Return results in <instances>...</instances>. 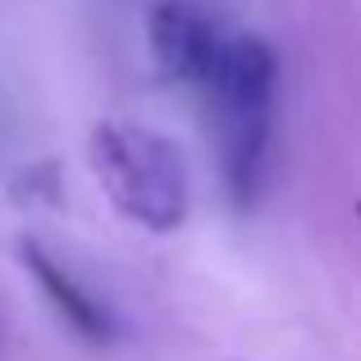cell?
I'll list each match as a JSON object with an SVG mask.
<instances>
[{
    "label": "cell",
    "instance_id": "obj_2",
    "mask_svg": "<svg viewBox=\"0 0 361 361\" xmlns=\"http://www.w3.org/2000/svg\"><path fill=\"white\" fill-rule=\"evenodd\" d=\"M274 92H279V60L270 42L252 32H233L215 87L206 92V110L215 123L224 188L238 206H252L270 169V133H274Z\"/></svg>",
    "mask_w": 361,
    "mask_h": 361
},
{
    "label": "cell",
    "instance_id": "obj_1",
    "mask_svg": "<svg viewBox=\"0 0 361 361\" xmlns=\"http://www.w3.org/2000/svg\"><path fill=\"white\" fill-rule=\"evenodd\" d=\"M87 165L106 202L147 233H174L192 211V174L165 133L128 119H101L87 137Z\"/></svg>",
    "mask_w": 361,
    "mask_h": 361
},
{
    "label": "cell",
    "instance_id": "obj_4",
    "mask_svg": "<svg viewBox=\"0 0 361 361\" xmlns=\"http://www.w3.org/2000/svg\"><path fill=\"white\" fill-rule=\"evenodd\" d=\"M18 256H23V270L37 279V288L46 293V302L60 311V320L78 338H87V343H110V338H115V316L106 311V302L92 298V293L82 288V283L73 279L42 243L18 238Z\"/></svg>",
    "mask_w": 361,
    "mask_h": 361
},
{
    "label": "cell",
    "instance_id": "obj_3",
    "mask_svg": "<svg viewBox=\"0 0 361 361\" xmlns=\"http://www.w3.org/2000/svg\"><path fill=\"white\" fill-rule=\"evenodd\" d=\"M147 46L156 69L197 97L215 87L224 60H229L233 32L202 5V0H156L147 18Z\"/></svg>",
    "mask_w": 361,
    "mask_h": 361
}]
</instances>
